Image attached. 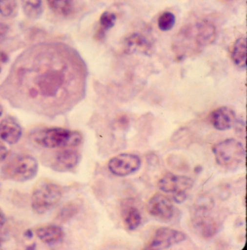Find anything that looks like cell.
I'll return each mask as SVG.
<instances>
[{"mask_svg": "<svg viewBox=\"0 0 247 250\" xmlns=\"http://www.w3.org/2000/svg\"><path fill=\"white\" fill-rule=\"evenodd\" d=\"M193 230L203 239H211L219 231L221 222L218 218L209 213V210L200 208L196 211L191 218Z\"/></svg>", "mask_w": 247, "mask_h": 250, "instance_id": "7", "label": "cell"}, {"mask_svg": "<svg viewBox=\"0 0 247 250\" xmlns=\"http://www.w3.org/2000/svg\"><path fill=\"white\" fill-rule=\"evenodd\" d=\"M49 8L60 16H70L73 10V0H46Z\"/></svg>", "mask_w": 247, "mask_h": 250, "instance_id": "19", "label": "cell"}, {"mask_svg": "<svg viewBox=\"0 0 247 250\" xmlns=\"http://www.w3.org/2000/svg\"><path fill=\"white\" fill-rule=\"evenodd\" d=\"M79 206L76 203H67L60 209L58 215H57L56 219L59 222H67L79 212Z\"/></svg>", "mask_w": 247, "mask_h": 250, "instance_id": "21", "label": "cell"}, {"mask_svg": "<svg viewBox=\"0 0 247 250\" xmlns=\"http://www.w3.org/2000/svg\"><path fill=\"white\" fill-rule=\"evenodd\" d=\"M21 136V126L14 118L7 117L0 122V138L6 143L15 145Z\"/></svg>", "mask_w": 247, "mask_h": 250, "instance_id": "14", "label": "cell"}, {"mask_svg": "<svg viewBox=\"0 0 247 250\" xmlns=\"http://www.w3.org/2000/svg\"><path fill=\"white\" fill-rule=\"evenodd\" d=\"M80 161L79 152L73 149L61 151L55 155L52 167L58 171L65 172L74 168Z\"/></svg>", "mask_w": 247, "mask_h": 250, "instance_id": "15", "label": "cell"}, {"mask_svg": "<svg viewBox=\"0 0 247 250\" xmlns=\"http://www.w3.org/2000/svg\"><path fill=\"white\" fill-rule=\"evenodd\" d=\"M4 242V237L0 234V247H1V244Z\"/></svg>", "mask_w": 247, "mask_h": 250, "instance_id": "30", "label": "cell"}, {"mask_svg": "<svg viewBox=\"0 0 247 250\" xmlns=\"http://www.w3.org/2000/svg\"><path fill=\"white\" fill-rule=\"evenodd\" d=\"M8 152L9 151L7 149V146L0 140V163L7 159Z\"/></svg>", "mask_w": 247, "mask_h": 250, "instance_id": "26", "label": "cell"}, {"mask_svg": "<svg viewBox=\"0 0 247 250\" xmlns=\"http://www.w3.org/2000/svg\"><path fill=\"white\" fill-rule=\"evenodd\" d=\"M194 184V181L188 176L167 173L158 181L157 187L163 192L173 194L176 203H182L186 199V191Z\"/></svg>", "mask_w": 247, "mask_h": 250, "instance_id": "6", "label": "cell"}, {"mask_svg": "<svg viewBox=\"0 0 247 250\" xmlns=\"http://www.w3.org/2000/svg\"><path fill=\"white\" fill-rule=\"evenodd\" d=\"M62 193V188L55 183L49 181L39 183L31 195L33 210L38 215L46 213L60 203Z\"/></svg>", "mask_w": 247, "mask_h": 250, "instance_id": "5", "label": "cell"}, {"mask_svg": "<svg viewBox=\"0 0 247 250\" xmlns=\"http://www.w3.org/2000/svg\"><path fill=\"white\" fill-rule=\"evenodd\" d=\"M38 172V163L34 157L18 155L7 160L1 168L4 179L23 182L32 179Z\"/></svg>", "mask_w": 247, "mask_h": 250, "instance_id": "4", "label": "cell"}, {"mask_svg": "<svg viewBox=\"0 0 247 250\" xmlns=\"http://www.w3.org/2000/svg\"><path fill=\"white\" fill-rule=\"evenodd\" d=\"M66 75L63 68L40 69L33 80V87L30 89L31 97L38 94L46 98L57 97L64 87Z\"/></svg>", "mask_w": 247, "mask_h": 250, "instance_id": "2", "label": "cell"}, {"mask_svg": "<svg viewBox=\"0 0 247 250\" xmlns=\"http://www.w3.org/2000/svg\"><path fill=\"white\" fill-rule=\"evenodd\" d=\"M142 160L137 155L123 153L109 161V170L116 176L125 177L136 173L140 168Z\"/></svg>", "mask_w": 247, "mask_h": 250, "instance_id": "8", "label": "cell"}, {"mask_svg": "<svg viewBox=\"0 0 247 250\" xmlns=\"http://www.w3.org/2000/svg\"><path fill=\"white\" fill-rule=\"evenodd\" d=\"M197 48H203L215 42L216 28L207 21H202L194 25H189Z\"/></svg>", "mask_w": 247, "mask_h": 250, "instance_id": "11", "label": "cell"}, {"mask_svg": "<svg viewBox=\"0 0 247 250\" xmlns=\"http://www.w3.org/2000/svg\"><path fill=\"white\" fill-rule=\"evenodd\" d=\"M17 3L16 0H0V14L9 17L16 11Z\"/></svg>", "mask_w": 247, "mask_h": 250, "instance_id": "24", "label": "cell"}, {"mask_svg": "<svg viewBox=\"0 0 247 250\" xmlns=\"http://www.w3.org/2000/svg\"><path fill=\"white\" fill-rule=\"evenodd\" d=\"M215 161L225 169L237 168L246 158V150L243 145L235 139L221 141L212 147Z\"/></svg>", "mask_w": 247, "mask_h": 250, "instance_id": "3", "label": "cell"}, {"mask_svg": "<svg viewBox=\"0 0 247 250\" xmlns=\"http://www.w3.org/2000/svg\"><path fill=\"white\" fill-rule=\"evenodd\" d=\"M6 222V218L1 209H0V228L3 227Z\"/></svg>", "mask_w": 247, "mask_h": 250, "instance_id": "29", "label": "cell"}, {"mask_svg": "<svg viewBox=\"0 0 247 250\" xmlns=\"http://www.w3.org/2000/svg\"><path fill=\"white\" fill-rule=\"evenodd\" d=\"M22 9L28 17L37 19L42 13L41 0H21Z\"/></svg>", "mask_w": 247, "mask_h": 250, "instance_id": "20", "label": "cell"}, {"mask_svg": "<svg viewBox=\"0 0 247 250\" xmlns=\"http://www.w3.org/2000/svg\"><path fill=\"white\" fill-rule=\"evenodd\" d=\"M129 124L128 118L125 116H122L118 121V124L121 128H125Z\"/></svg>", "mask_w": 247, "mask_h": 250, "instance_id": "27", "label": "cell"}, {"mask_svg": "<svg viewBox=\"0 0 247 250\" xmlns=\"http://www.w3.org/2000/svg\"><path fill=\"white\" fill-rule=\"evenodd\" d=\"M116 15L111 12L106 11L100 16V28L104 31H108L115 25L116 21Z\"/></svg>", "mask_w": 247, "mask_h": 250, "instance_id": "23", "label": "cell"}, {"mask_svg": "<svg viewBox=\"0 0 247 250\" xmlns=\"http://www.w3.org/2000/svg\"><path fill=\"white\" fill-rule=\"evenodd\" d=\"M37 237L48 245L61 243L64 238V232L58 226L49 225L38 228L36 230Z\"/></svg>", "mask_w": 247, "mask_h": 250, "instance_id": "17", "label": "cell"}, {"mask_svg": "<svg viewBox=\"0 0 247 250\" xmlns=\"http://www.w3.org/2000/svg\"><path fill=\"white\" fill-rule=\"evenodd\" d=\"M0 71H1V68H0Z\"/></svg>", "mask_w": 247, "mask_h": 250, "instance_id": "32", "label": "cell"}, {"mask_svg": "<svg viewBox=\"0 0 247 250\" xmlns=\"http://www.w3.org/2000/svg\"><path fill=\"white\" fill-rule=\"evenodd\" d=\"M186 236L179 230L161 227L157 229L147 249L165 250L184 242Z\"/></svg>", "mask_w": 247, "mask_h": 250, "instance_id": "10", "label": "cell"}, {"mask_svg": "<svg viewBox=\"0 0 247 250\" xmlns=\"http://www.w3.org/2000/svg\"><path fill=\"white\" fill-rule=\"evenodd\" d=\"M146 209L149 215L165 222L173 219L176 212L172 200L161 193H157L149 199Z\"/></svg>", "mask_w": 247, "mask_h": 250, "instance_id": "9", "label": "cell"}, {"mask_svg": "<svg viewBox=\"0 0 247 250\" xmlns=\"http://www.w3.org/2000/svg\"><path fill=\"white\" fill-rule=\"evenodd\" d=\"M2 113H3L2 107H1V104H0V117H1V115H2Z\"/></svg>", "mask_w": 247, "mask_h": 250, "instance_id": "31", "label": "cell"}, {"mask_svg": "<svg viewBox=\"0 0 247 250\" xmlns=\"http://www.w3.org/2000/svg\"><path fill=\"white\" fill-rule=\"evenodd\" d=\"M168 163L172 167H174L177 170H185V168L188 167L187 163H185L184 160L176 155H172L171 158H169Z\"/></svg>", "mask_w": 247, "mask_h": 250, "instance_id": "25", "label": "cell"}, {"mask_svg": "<svg viewBox=\"0 0 247 250\" xmlns=\"http://www.w3.org/2000/svg\"><path fill=\"white\" fill-rule=\"evenodd\" d=\"M31 139L40 146L49 149L76 147L83 140L79 131L62 128H48L33 133Z\"/></svg>", "mask_w": 247, "mask_h": 250, "instance_id": "1", "label": "cell"}, {"mask_svg": "<svg viewBox=\"0 0 247 250\" xmlns=\"http://www.w3.org/2000/svg\"><path fill=\"white\" fill-rule=\"evenodd\" d=\"M126 50L131 53H141L150 55L152 51V44L150 42L141 34L135 33L125 40Z\"/></svg>", "mask_w": 247, "mask_h": 250, "instance_id": "16", "label": "cell"}, {"mask_svg": "<svg viewBox=\"0 0 247 250\" xmlns=\"http://www.w3.org/2000/svg\"><path fill=\"white\" fill-rule=\"evenodd\" d=\"M211 124L218 131L230 129L236 123V115L230 107H221L215 109L209 115Z\"/></svg>", "mask_w": 247, "mask_h": 250, "instance_id": "12", "label": "cell"}, {"mask_svg": "<svg viewBox=\"0 0 247 250\" xmlns=\"http://www.w3.org/2000/svg\"><path fill=\"white\" fill-rule=\"evenodd\" d=\"M7 31H8V26L7 24L0 22V37L5 34Z\"/></svg>", "mask_w": 247, "mask_h": 250, "instance_id": "28", "label": "cell"}, {"mask_svg": "<svg viewBox=\"0 0 247 250\" xmlns=\"http://www.w3.org/2000/svg\"><path fill=\"white\" fill-rule=\"evenodd\" d=\"M121 216L124 225L130 230H136L142 222L140 210L130 199L124 200L121 203Z\"/></svg>", "mask_w": 247, "mask_h": 250, "instance_id": "13", "label": "cell"}, {"mask_svg": "<svg viewBox=\"0 0 247 250\" xmlns=\"http://www.w3.org/2000/svg\"><path fill=\"white\" fill-rule=\"evenodd\" d=\"M231 59L239 68H247V38L242 37L235 42L232 48Z\"/></svg>", "mask_w": 247, "mask_h": 250, "instance_id": "18", "label": "cell"}, {"mask_svg": "<svg viewBox=\"0 0 247 250\" xmlns=\"http://www.w3.org/2000/svg\"><path fill=\"white\" fill-rule=\"evenodd\" d=\"M158 27L161 31H167L171 30L176 23V16L170 12H165L158 19Z\"/></svg>", "mask_w": 247, "mask_h": 250, "instance_id": "22", "label": "cell"}]
</instances>
